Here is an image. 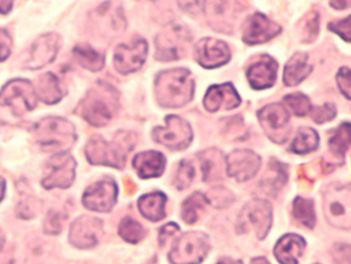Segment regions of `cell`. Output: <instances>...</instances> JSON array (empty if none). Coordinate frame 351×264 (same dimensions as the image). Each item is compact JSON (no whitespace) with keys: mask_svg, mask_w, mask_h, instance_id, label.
I'll use <instances>...</instances> for the list:
<instances>
[{"mask_svg":"<svg viewBox=\"0 0 351 264\" xmlns=\"http://www.w3.org/2000/svg\"><path fill=\"white\" fill-rule=\"evenodd\" d=\"M211 250L210 238L202 232H187L176 238L169 252L170 264H199Z\"/></svg>","mask_w":351,"mask_h":264,"instance_id":"cell-6","label":"cell"},{"mask_svg":"<svg viewBox=\"0 0 351 264\" xmlns=\"http://www.w3.org/2000/svg\"><path fill=\"white\" fill-rule=\"evenodd\" d=\"M319 135L315 130L309 127H302L298 130L297 136L289 145V152L297 155H306L317 149Z\"/></svg>","mask_w":351,"mask_h":264,"instance_id":"cell-32","label":"cell"},{"mask_svg":"<svg viewBox=\"0 0 351 264\" xmlns=\"http://www.w3.org/2000/svg\"><path fill=\"white\" fill-rule=\"evenodd\" d=\"M33 132L40 148L52 155L68 154L77 139L75 125L61 117H45L34 125Z\"/></svg>","mask_w":351,"mask_h":264,"instance_id":"cell-3","label":"cell"},{"mask_svg":"<svg viewBox=\"0 0 351 264\" xmlns=\"http://www.w3.org/2000/svg\"><path fill=\"white\" fill-rule=\"evenodd\" d=\"M76 176V162L68 155H53L45 167V176L41 184L47 190L52 189H68L75 180Z\"/></svg>","mask_w":351,"mask_h":264,"instance_id":"cell-10","label":"cell"},{"mask_svg":"<svg viewBox=\"0 0 351 264\" xmlns=\"http://www.w3.org/2000/svg\"><path fill=\"white\" fill-rule=\"evenodd\" d=\"M281 25L270 20L267 16L261 13H253L245 20L242 25V38L247 45H258L276 38L281 34Z\"/></svg>","mask_w":351,"mask_h":264,"instance_id":"cell-16","label":"cell"},{"mask_svg":"<svg viewBox=\"0 0 351 264\" xmlns=\"http://www.w3.org/2000/svg\"><path fill=\"white\" fill-rule=\"evenodd\" d=\"M313 71V67L308 61V55L304 52H297L289 58L284 69V83L285 86H297Z\"/></svg>","mask_w":351,"mask_h":264,"instance_id":"cell-27","label":"cell"},{"mask_svg":"<svg viewBox=\"0 0 351 264\" xmlns=\"http://www.w3.org/2000/svg\"><path fill=\"white\" fill-rule=\"evenodd\" d=\"M287 176H288L287 166L277 160H271L270 171L266 174V179H265L266 189L280 190L287 183Z\"/></svg>","mask_w":351,"mask_h":264,"instance_id":"cell-37","label":"cell"},{"mask_svg":"<svg viewBox=\"0 0 351 264\" xmlns=\"http://www.w3.org/2000/svg\"><path fill=\"white\" fill-rule=\"evenodd\" d=\"M5 193H6V183H5L3 178H0V201L3 200Z\"/></svg>","mask_w":351,"mask_h":264,"instance_id":"cell-49","label":"cell"},{"mask_svg":"<svg viewBox=\"0 0 351 264\" xmlns=\"http://www.w3.org/2000/svg\"><path fill=\"white\" fill-rule=\"evenodd\" d=\"M258 121L269 138L276 143H284L291 131L289 112L282 104H269L257 112Z\"/></svg>","mask_w":351,"mask_h":264,"instance_id":"cell-11","label":"cell"},{"mask_svg":"<svg viewBox=\"0 0 351 264\" xmlns=\"http://www.w3.org/2000/svg\"><path fill=\"white\" fill-rule=\"evenodd\" d=\"M273 213L271 205L267 200H252L243 208L239 219V225H243L245 230L253 229L258 239H265L271 228Z\"/></svg>","mask_w":351,"mask_h":264,"instance_id":"cell-12","label":"cell"},{"mask_svg":"<svg viewBox=\"0 0 351 264\" xmlns=\"http://www.w3.org/2000/svg\"><path fill=\"white\" fill-rule=\"evenodd\" d=\"M179 226L174 222H169L159 229V245L165 246L170 239H174L179 233Z\"/></svg>","mask_w":351,"mask_h":264,"instance_id":"cell-42","label":"cell"},{"mask_svg":"<svg viewBox=\"0 0 351 264\" xmlns=\"http://www.w3.org/2000/svg\"><path fill=\"white\" fill-rule=\"evenodd\" d=\"M99 25H106L112 33H123L127 27V21L124 17L123 6L112 8V2H108L99 8L97 10Z\"/></svg>","mask_w":351,"mask_h":264,"instance_id":"cell-28","label":"cell"},{"mask_svg":"<svg viewBox=\"0 0 351 264\" xmlns=\"http://www.w3.org/2000/svg\"><path fill=\"white\" fill-rule=\"evenodd\" d=\"M154 141L171 151H183L193 141L190 124L178 115L166 117V125L154 130Z\"/></svg>","mask_w":351,"mask_h":264,"instance_id":"cell-9","label":"cell"},{"mask_svg":"<svg viewBox=\"0 0 351 264\" xmlns=\"http://www.w3.org/2000/svg\"><path fill=\"white\" fill-rule=\"evenodd\" d=\"M217 264H243L242 260H233L230 257H222Z\"/></svg>","mask_w":351,"mask_h":264,"instance_id":"cell-48","label":"cell"},{"mask_svg":"<svg viewBox=\"0 0 351 264\" xmlns=\"http://www.w3.org/2000/svg\"><path fill=\"white\" fill-rule=\"evenodd\" d=\"M329 30L339 34L346 43H350V17L347 19H343L340 21H333V23H329Z\"/></svg>","mask_w":351,"mask_h":264,"instance_id":"cell-41","label":"cell"},{"mask_svg":"<svg viewBox=\"0 0 351 264\" xmlns=\"http://www.w3.org/2000/svg\"><path fill=\"white\" fill-rule=\"evenodd\" d=\"M12 52V37L10 34L0 28V62L6 61Z\"/></svg>","mask_w":351,"mask_h":264,"instance_id":"cell-44","label":"cell"},{"mask_svg":"<svg viewBox=\"0 0 351 264\" xmlns=\"http://www.w3.org/2000/svg\"><path fill=\"white\" fill-rule=\"evenodd\" d=\"M210 204L208 197L199 191L193 193L189 198L184 200L182 205V218L187 225H194L206 213L207 205Z\"/></svg>","mask_w":351,"mask_h":264,"instance_id":"cell-30","label":"cell"},{"mask_svg":"<svg viewBox=\"0 0 351 264\" xmlns=\"http://www.w3.org/2000/svg\"><path fill=\"white\" fill-rule=\"evenodd\" d=\"M324 211L326 221L340 229H350V189L344 184H332L324 193Z\"/></svg>","mask_w":351,"mask_h":264,"instance_id":"cell-8","label":"cell"},{"mask_svg":"<svg viewBox=\"0 0 351 264\" xmlns=\"http://www.w3.org/2000/svg\"><path fill=\"white\" fill-rule=\"evenodd\" d=\"M239 104L241 97L230 83L211 86L206 97H204V107L210 112H217L219 110H233Z\"/></svg>","mask_w":351,"mask_h":264,"instance_id":"cell-22","label":"cell"},{"mask_svg":"<svg viewBox=\"0 0 351 264\" xmlns=\"http://www.w3.org/2000/svg\"><path fill=\"white\" fill-rule=\"evenodd\" d=\"M166 195L160 191L148 193L139 198L138 208L145 219L158 222L166 218Z\"/></svg>","mask_w":351,"mask_h":264,"instance_id":"cell-26","label":"cell"},{"mask_svg":"<svg viewBox=\"0 0 351 264\" xmlns=\"http://www.w3.org/2000/svg\"><path fill=\"white\" fill-rule=\"evenodd\" d=\"M305 248L306 242L300 235L285 233L278 239L274 248V254L280 264H298Z\"/></svg>","mask_w":351,"mask_h":264,"instance_id":"cell-23","label":"cell"},{"mask_svg":"<svg viewBox=\"0 0 351 264\" xmlns=\"http://www.w3.org/2000/svg\"><path fill=\"white\" fill-rule=\"evenodd\" d=\"M36 92L38 99H41L47 104H56L64 97L61 83L53 73H45L38 77V87Z\"/></svg>","mask_w":351,"mask_h":264,"instance_id":"cell-29","label":"cell"},{"mask_svg":"<svg viewBox=\"0 0 351 264\" xmlns=\"http://www.w3.org/2000/svg\"><path fill=\"white\" fill-rule=\"evenodd\" d=\"M191 43L189 27L182 21H171L155 38V58L163 62L179 61L187 55Z\"/></svg>","mask_w":351,"mask_h":264,"instance_id":"cell-5","label":"cell"},{"mask_svg":"<svg viewBox=\"0 0 351 264\" xmlns=\"http://www.w3.org/2000/svg\"><path fill=\"white\" fill-rule=\"evenodd\" d=\"M132 166L141 179H154L162 176L166 167V158L160 152L148 151L134 156Z\"/></svg>","mask_w":351,"mask_h":264,"instance_id":"cell-24","label":"cell"},{"mask_svg":"<svg viewBox=\"0 0 351 264\" xmlns=\"http://www.w3.org/2000/svg\"><path fill=\"white\" fill-rule=\"evenodd\" d=\"M194 176H195V170H194V166L191 165V162L182 160L178 171H176L173 186L178 190L183 191L193 183Z\"/></svg>","mask_w":351,"mask_h":264,"instance_id":"cell-38","label":"cell"},{"mask_svg":"<svg viewBox=\"0 0 351 264\" xmlns=\"http://www.w3.org/2000/svg\"><path fill=\"white\" fill-rule=\"evenodd\" d=\"M119 197V186L112 178H104L87 187L83 194V205L95 213H110Z\"/></svg>","mask_w":351,"mask_h":264,"instance_id":"cell-13","label":"cell"},{"mask_svg":"<svg viewBox=\"0 0 351 264\" xmlns=\"http://www.w3.org/2000/svg\"><path fill=\"white\" fill-rule=\"evenodd\" d=\"M44 230L48 235H58L62 230V219L60 213L49 211L44 221Z\"/></svg>","mask_w":351,"mask_h":264,"instance_id":"cell-40","label":"cell"},{"mask_svg":"<svg viewBox=\"0 0 351 264\" xmlns=\"http://www.w3.org/2000/svg\"><path fill=\"white\" fill-rule=\"evenodd\" d=\"M350 79H351L350 77V68L343 67L339 71L337 76H336V82H337L340 92L346 96L347 100H350V97H351V95H350Z\"/></svg>","mask_w":351,"mask_h":264,"instance_id":"cell-43","label":"cell"},{"mask_svg":"<svg viewBox=\"0 0 351 264\" xmlns=\"http://www.w3.org/2000/svg\"><path fill=\"white\" fill-rule=\"evenodd\" d=\"M284 104L288 112H292L297 117H305L312 110L311 100L302 93H292L284 97Z\"/></svg>","mask_w":351,"mask_h":264,"instance_id":"cell-36","label":"cell"},{"mask_svg":"<svg viewBox=\"0 0 351 264\" xmlns=\"http://www.w3.org/2000/svg\"><path fill=\"white\" fill-rule=\"evenodd\" d=\"M252 264H270L269 263V260L267 259H265V257H256V259H253L252 260Z\"/></svg>","mask_w":351,"mask_h":264,"instance_id":"cell-50","label":"cell"},{"mask_svg":"<svg viewBox=\"0 0 351 264\" xmlns=\"http://www.w3.org/2000/svg\"><path fill=\"white\" fill-rule=\"evenodd\" d=\"M37 103L38 96L36 87L25 79H13L0 91V106L10 107L16 115L33 111Z\"/></svg>","mask_w":351,"mask_h":264,"instance_id":"cell-7","label":"cell"},{"mask_svg":"<svg viewBox=\"0 0 351 264\" xmlns=\"http://www.w3.org/2000/svg\"><path fill=\"white\" fill-rule=\"evenodd\" d=\"M103 233V221L95 217L83 215L71 225L69 241L79 249H92L99 245Z\"/></svg>","mask_w":351,"mask_h":264,"instance_id":"cell-17","label":"cell"},{"mask_svg":"<svg viewBox=\"0 0 351 264\" xmlns=\"http://www.w3.org/2000/svg\"><path fill=\"white\" fill-rule=\"evenodd\" d=\"M311 115H312L313 121L317 123V124L329 123L336 117V107L332 103H326V104L320 106V107L312 108Z\"/></svg>","mask_w":351,"mask_h":264,"instance_id":"cell-39","label":"cell"},{"mask_svg":"<svg viewBox=\"0 0 351 264\" xmlns=\"http://www.w3.org/2000/svg\"><path fill=\"white\" fill-rule=\"evenodd\" d=\"M198 159L201 162L204 182L211 183L222 179L223 173L226 171V166H225V158L218 149L204 151L198 154Z\"/></svg>","mask_w":351,"mask_h":264,"instance_id":"cell-25","label":"cell"},{"mask_svg":"<svg viewBox=\"0 0 351 264\" xmlns=\"http://www.w3.org/2000/svg\"><path fill=\"white\" fill-rule=\"evenodd\" d=\"M136 135L130 131L115 132L108 142L101 136H93L86 145V158L90 165L124 169L130 152L135 148Z\"/></svg>","mask_w":351,"mask_h":264,"instance_id":"cell-1","label":"cell"},{"mask_svg":"<svg viewBox=\"0 0 351 264\" xmlns=\"http://www.w3.org/2000/svg\"><path fill=\"white\" fill-rule=\"evenodd\" d=\"M277 71L278 65L269 55H260L256 62H253L247 71L246 77L250 83V86L256 91L269 89L277 79Z\"/></svg>","mask_w":351,"mask_h":264,"instance_id":"cell-20","label":"cell"},{"mask_svg":"<svg viewBox=\"0 0 351 264\" xmlns=\"http://www.w3.org/2000/svg\"><path fill=\"white\" fill-rule=\"evenodd\" d=\"M333 260L336 264H350V246L348 243H337L335 246Z\"/></svg>","mask_w":351,"mask_h":264,"instance_id":"cell-45","label":"cell"},{"mask_svg":"<svg viewBox=\"0 0 351 264\" xmlns=\"http://www.w3.org/2000/svg\"><path fill=\"white\" fill-rule=\"evenodd\" d=\"M156 101L165 108H178L191 101L194 79L189 69L174 68L162 71L155 79Z\"/></svg>","mask_w":351,"mask_h":264,"instance_id":"cell-2","label":"cell"},{"mask_svg":"<svg viewBox=\"0 0 351 264\" xmlns=\"http://www.w3.org/2000/svg\"><path fill=\"white\" fill-rule=\"evenodd\" d=\"M330 5L337 10H344L350 6V0H330Z\"/></svg>","mask_w":351,"mask_h":264,"instance_id":"cell-47","label":"cell"},{"mask_svg":"<svg viewBox=\"0 0 351 264\" xmlns=\"http://www.w3.org/2000/svg\"><path fill=\"white\" fill-rule=\"evenodd\" d=\"M58 49H60V37L53 33L40 37L32 48L30 58L25 62V69H40L55 61Z\"/></svg>","mask_w":351,"mask_h":264,"instance_id":"cell-21","label":"cell"},{"mask_svg":"<svg viewBox=\"0 0 351 264\" xmlns=\"http://www.w3.org/2000/svg\"><path fill=\"white\" fill-rule=\"evenodd\" d=\"M13 8V0H0V14H9Z\"/></svg>","mask_w":351,"mask_h":264,"instance_id":"cell-46","label":"cell"},{"mask_svg":"<svg viewBox=\"0 0 351 264\" xmlns=\"http://www.w3.org/2000/svg\"><path fill=\"white\" fill-rule=\"evenodd\" d=\"M195 60L202 68L215 69L229 62L230 49L223 41L202 38L195 45Z\"/></svg>","mask_w":351,"mask_h":264,"instance_id":"cell-19","label":"cell"},{"mask_svg":"<svg viewBox=\"0 0 351 264\" xmlns=\"http://www.w3.org/2000/svg\"><path fill=\"white\" fill-rule=\"evenodd\" d=\"M260 158L252 151L239 149L225 158L226 174L238 182H247L253 179L260 169Z\"/></svg>","mask_w":351,"mask_h":264,"instance_id":"cell-18","label":"cell"},{"mask_svg":"<svg viewBox=\"0 0 351 264\" xmlns=\"http://www.w3.org/2000/svg\"><path fill=\"white\" fill-rule=\"evenodd\" d=\"M292 215L294 219L308 229H313L316 224V215L313 210V201L309 198L297 197L292 202Z\"/></svg>","mask_w":351,"mask_h":264,"instance_id":"cell-33","label":"cell"},{"mask_svg":"<svg viewBox=\"0 0 351 264\" xmlns=\"http://www.w3.org/2000/svg\"><path fill=\"white\" fill-rule=\"evenodd\" d=\"M119 108V92L107 83H100L87 92L76 112L93 127L107 125Z\"/></svg>","mask_w":351,"mask_h":264,"instance_id":"cell-4","label":"cell"},{"mask_svg":"<svg viewBox=\"0 0 351 264\" xmlns=\"http://www.w3.org/2000/svg\"><path fill=\"white\" fill-rule=\"evenodd\" d=\"M148 56V43L145 38H134L128 44H120L114 52V67L121 75L139 71Z\"/></svg>","mask_w":351,"mask_h":264,"instance_id":"cell-14","label":"cell"},{"mask_svg":"<svg viewBox=\"0 0 351 264\" xmlns=\"http://www.w3.org/2000/svg\"><path fill=\"white\" fill-rule=\"evenodd\" d=\"M119 233L120 237L128 242V243H132V245H136L139 243L145 237H146V230L145 228L138 222L135 221L132 217H125L120 225H119Z\"/></svg>","mask_w":351,"mask_h":264,"instance_id":"cell-35","label":"cell"},{"mask_svg":"<svg viewBox=\"0 0 351 264\" xmlns=\"http://www.w3.org/2000/svg\"><path fill=\"white\" fill-rule=\"evenodd\" d=\"M350 146V123H343L336 131H333L329 139V148L335 156L344 158Z\"/></svg>","mask_w":351,"mask_h":264,"instance_id":"cell-34","label":"cell"},{"mask_svg":"<svg viewBox=\"0 0 351 264\" xmlns=\"http://www.w3.org/2000/svg\"><path fill=\"white\" fill-rule=\"evenodd\" d=\"M76 62L87 71L99 72L104 68V55L90 45H77L73 49Z\"/></svg>","mask_w":351,"mask_h":264,"instance_id":"cell-31","label":"cell"},{"mask_svg":"<svg viewBox=\"0 0 351 264\" xmlns=\"http://www.w3.org/2000/svg\"><path fill=\"white\" fill-rule=\"evenodd\" d=\"M239 12L238 0H206L204 2V13L210 25L218 33H232L233 23Z\"/></svg>","mask_w":351,"mask_h":264,"instance_id":"cell-15","label":"cell"}]
</instances>
